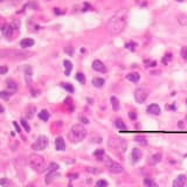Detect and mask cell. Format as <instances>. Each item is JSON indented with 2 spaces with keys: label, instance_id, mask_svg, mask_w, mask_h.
Segmentation results:
<instances>
[{
  "label": "cell",
  "instance_id": "cell-1",
  "mask_svg": "<svg viewBox=\"0 0 187 187\" xmlns=\"http://www.w3.org/2000/svg\"><path fill=\"white\" fill-rule=\"evenodd\" d=\"M125 26H126V11L121 10L108 22V31L113 35H117L124 31Z\"/></svg>",
  "mask_w": 187,
  "mask_h": 187
},
{
  "label": "cell",
  "instance_id": "cell-9",
  "mask_svg": "<svg viewBox=\"0 0 187 187\" xmlns=\"http://www.w3.org/2000/svg\"><path fill=\"white\" fill-rule=\"evenodd\" d=\"M92 68H94V70L99 71V73H107V67L104 66V63L99 60H95L92 62Z\"/></svg>",
  "mask_w": 187,
  "mask_h": 187
},
{
  "label": "cell",
  "instance_id": "cell-40",
  "mask_svg": "<svg viewBox=\"0 0 187 187\" xmlns=\"http://www.w3.org/2000/svg\"><path fill=\"white\" fill-rule=\"evenodd\" d=\"M8 71V68L6 66H1L0 67V75H4V74H6Z\"/></svg>",
  "mask_w": 187,
  "mask_h": 187
},
{
  "label": "cell",
  "instance_id": "cell-49",
  "mask_svg": "<svg viewBox=\"0 0 187 187\" xmlns=\"http://www.w3.org/2000/svg\"><path fill=\"white\" fill-rule=\"evenodd\" d=\"M54 12H55V14H62L63 13V11H60V8H55Z\"/></svg>",
  "mask_w": 187,
  "mask_h": 187
},
{
  "label": "cell",
  "instance_id": "cell-16",
  "mask_svg": "<svg viewBox=\"0 0 187 187\" xmlns=\"http://www.w3.org/2000/svg\"><path fill=\"white\" fill-rule=\"evenodd\" d=\"M147 112L151 115H154V116H158L160 113V108L158 104H151L147 107Z\"/></svg>",
  "mask_w": 187,
  "mask_h": 187
},
{
  "label": "cell",
  "instance_id": "cell-21",
  "mask_svg": "<svg viewBox=\"0 0 187 187\" xmlns=\"http://www.w3.org/2000/svg\"><path fill=\"white\" fill-rule=\"evenodd\" d=\"M63 65H65V74H66V76H69L70 73H71V69H73V65H71V62L68 61V60H65V61H63Z\"/></svg>",
  "mask_w": 187,
  "mask_h": 187
},
{
  "label": "cell",
  "instance_id": "cell-2",
  "mask_svg": "<svg viewBox=\"0 0 187 187\" xmlns=\"http://www.w3.org/2000/svg\"><path fill=\"white\" fill-rule=\"evenodd\" d=\"M108 146L116 155L123 157L124 153H125V151H126L128 144H126V142L123 138H119V137L112 134V136H110V138L108 140Z\"/></svg>",
  "mask_w": 187,
  "mask_h": 187
},
{
  "label": "cell",
  "instance_id": "cell-3",
  "mask_svg": "<svg viewBox=\"0 0 187 187\" xmlns=\"http://www.w3.org/2000/svg\"><path fill=\"white\" fill-rule=\"evenodd\" d=\"M33 55L32 52L19 50V49H0V59H11V60H25Z\"/></svg>",
  "mask_w": 187,
  "mask_h": 187
},
{
  "label": "cell",
  "instance_id": "cell-12",
  "mask_svg": "<svg viewBox=\"0 0 187 187\" xmlns=\"http://www.w3.org/2000/svg\"><path fill=\"white\" fill-rule=\"evenodd\" d=\"M6 87H7V91H8L10 94H12V95L18 90V84H17L13 80H11V78L6 81Z\"/></svg>",
  "mask_w": 187,
  "mask_h": 187
},
{
  "label": "cell",
  "instance_id": "cell-7",
  "mask_svg": "<svg viewBox=\"0 0 187 187\" xmlns=\"http://www.w3.org/2000/svg\"><path fill=\"white\" fill-rule=\"evenodd\" d=\"M47 146H48V138L46 136H40L32 145V149L34 151H44Z\"/></svg>",
  "mask_w": 187,
  "mask_h": 187
},
{
  "label": "cell",
  "instance_id": "cell-25",
  "mask_svg": "<svg viewBox=\"0 0 187 187\" xmlns=\"http://www.w3.org/2000/svg\"><path fill=\"white\" fill-rule=\"evenodd\" d=\"M111 101V105H112V109L115 111H118L119 110V102H118V99L116 98L115 96H112L110 98Z\"/></svg>",
  "mask_w": 187,
  "mask_h": 187
},
{
  "label": "cell",
  "instance_id": "cell-36",
  "mask_svg": "<svg viewBox=\"0 0 187 187\" xmlns=\"http://www.w3.org/2000/svg\"><path fill=\"white\" fill-rule=\"evenodd\" d=\"M0 185L2 187H8L10 186V180L6 178H2V179H0Z\"/></svg>",
  "mask_w": 187,
  "mask_h": 187
},
{
  "label": "cell",
  "instance_id": "cell-35",
  "mask_svg": "<svg viewBox=\"0 0 187 187\" xmlns=\"http://www.w3.org/2000/svg\"><path fill=\"white\" fill-rule=\"evenodd\" d=\"M96 187H108V181L101 179V180H98V181L96 182Z\"/></svg>",
  "mask_w": 187,
  "mask_h": 187
},
{
  "label": "cell",
  "instance_id": "cell-11",
  "mask_svg": "<svg viewBox=\"0 0 187 187\" xmlns=\"http://www.w3.org/2000/svg\"><path fill=\"white\" fill-rule=\"evenodd\" d=\"M25 80L27 82V84H31L32 83V77H33V70H32V67L31 66H26L25 67Z\"/></svg>",
  "mask_w": 187,
  "mask_h": 187
},
{
  "label": "cell",
  "instance_id": "cell-27",
  "mask_svg": "<svg viewBox=\"0 0 187 187\" xmlns=\"http://www.w3.org/2000/svg\"><path fill=\"white\" fill-rule=\"evenodd\" d=\"M144 185L145 187H159L157 182H154L152 179H149V178L144 179Z\"/></svg>",
  "mask_w": 187,
  "mask_h": 187
},
{
  "label": "cell",
  "instance_id": "cell-22",
  "mask_svg": "<svg viewBox=\"0 0 187 187\" xmlns=\"http://www.w3.org/2000/svg\"><path fill=\"white\" fill-rule=\"evenodd\" d=\"M33 44H34V40L33 39H29V38L23 39V40H21V42H20V46H21L22 48H28V47H32Z\"/></svg>",
  "mask_w": 187,
  "mask_h": 187
},
{
  "label": "cell",
  "instance_id": "cell-26",
  "mask_svg": "<svg viewBox=\"0 0 187 187\" xmlns=\"http://www.w3.org/2000/svg\"><path fill=\"white\" fill-rule=\"evenodd\" d=\"M57 176H59V174H57L56 172H49V173L47 174V176H46V184H50Z\"/></svg>",
  "mask_w": 187,
  "mask_h": 187
},
{
  "label": "cell",
  "instance_id": "cell-44",
  "mask_svg": "<svg viewBox=\"0 0 187 187\" xmlns=\"http://www.w3.org/2000/svg\"><path fill=\"white\" fill-rule=\"evenodd\" d=\"M65 50H66L69 55H73V53H74V49H73V47H70V46L66 47V49H65Z\"/></svg>",
  "mask_w": 187,
  "mask_h": 187
},
{
  "label": "cell",
  "instance_id": "cell-46",
  "mask_svg": "<svg viewBox=\"0 0 187 187\" xmlns=\"http://www.w3.org/2000/svg\"><path fill=\"white\" fill-rule=\"evenodd\" d=\"M80 121L82 122V123H84V124H88L89 123V119L86 118V117H80Z\"/></svg>",
  "mask_w": 187,
  "mask_h": 187
},
{
  "label": "cell",
  "instance_id": "cell-18",
  "mask_svg": "<svg viewBox=\"0 0 187 187\" xmlns=\"http://www.w3.org/2000/svg\"><path fill=\"white\" fill-rule=\"evenodd\" d=\"M14 29H13V27H12L11 25H6V27L2 29V34L6 36V38H8V39H11L12 36H13V34H14Z\"/></svg>",
  "mask_w": 187,
  "mask_h": 187
},
{
  "label": "cell",
  "instance_id": "cell-54",
  "mask_svg": "<svg viewBox=\"0 0 187 187\" xmlns=\"http://www.w3.org/2000/svg\"><path fill=\"white\" fill-rule=\"evenodd\" d=\"M46 1H52V0H46Z\"/></svg>",
  "mask_w": 187,
  "mask_h": 187
},
{
  "label": "cell",
  "instance_id": "cell-37",
  "mask_svg": "<svg viewBox=\"0 0 187 187\" xmlns=\"http://www.w3.org/2000/svg\"><path fill=\"white\" fill-rule=\"evenodd\" d=\"M21 125L23 126V129H25V130H26L27 132L31 131V126L28 125V123L26 122V119H21Z\"/></svg>",
  "mask_w": 187,
  "mask_h": 187
},
{
  "label": "cell",
  "instance_id": "cell-42",
  "mask_svg": "<svg viewBox=\"0 0 187 187\" xmlns=\"http://www.w3.org/2000/svg\"><path fill=\"white\" fill-rule=\"evenodd\" d=\"M87 171L91 172V173H99L101 172V170H96V167H89V168H87Z\"/></svg>",
  "mask_w": 187,
  "mask_h": 187
},
{
  "label": "cell",
  "instance_id": "cell-19",
  "mask_svg": "<svg viewBox=\"0 0 187 187\" xmlns=\"http://www.w3.org/2000/svg\"><path fill=\"white\" fill-rule=\"evenodd\" d=\"M142 155H143V153H142V151L139 149H133L132 150V159H133L134 163L139 161L142 159Z\"/></svg>",
  "mask_w": 187,
  "mask_h": 187
},
{
  "label": "cell",
  "instance_id": "cell-28",
  "mask_svg": "<svg viewBox=\"0 0 187 187\" xmlns=\"http://www.w3.org/2000/svg\"><path fill=\"white\" fill-rule=\"evenodd\" d=\"M136 142L139 143L140 145H143V146H145V145L147 144V140H146V138H145L144 136H137V137H136Z\"/></svg>",
  "mask_w": 187,
  "mask_h": 187
},
{
  "label": "cell",
  "instance_id": "cell-17",
  "mask_svg": "<svg viewBox=\"0 0 187 187\" xmlns=\"http://www.w3.org/2000/svg\"><path fill=\"white\" fill-rule=\"evenodd\" d=\"M115 124H116V128H117L121 132H128V128H126L125 123L123 122L122 118H117L116 122H115Z\"/></svg>",
  "mask_w": 187,
  "mask_h": 187
},
{
  "label": "cell",
  "instance_id": "cell-31",
  "mask_svg": "<svg viewBox=\"0 0 187 187\" xmlns=\"http://www.w3.org/2000/svg\"><path fill=\"white\" fill-rule=\"evenodd\" d=\"M76 80L81 83V84H84L86 83V77L82 73H77L76 74Z\"/></svg>",
  "mask_w": 187,
  "mask_h": 187
},
{
  "label": "cell",
  "instance_id": "cell-4",
  "mask_svg": "<svg viewBox=\"0 0 187 187\" xmlns=\"http://www.w3.org/2000/svg\"><path fill=\"white\" fill-rule=\"evenodd\" d=\"M28 164L38 173H42V172H44L48 168L47 165H46L44 158L38 153H33L28 157Z\"/></svg>",
  "mask_w": 187,
  "mask_h": 187
},
{
  "label": "cell",
  "instance_id": "cell-39",
  "mask_svg": "<svg viewBox=\"0 0 187 187\" xmlns=\"http://www.w3.org/2000/svg\"><path fill=\"white\" fill-rule=\"evenodd\" d=\"M181 56H182V59L187 61V47H182V49H181Z\"/></svg>",
  "mask_w": 187,
  "mask_h": 187
},
{
  "label": "cell",
  "instance_id": "cell-45",
  "mask_svg": "<svg viewBox=\"0 0 187 187\" xmlns=\"http://www.w3.org/2000/svg\"><path fill=\"white\" fill-rule=\"evenodd\" d=\"M134 46H136V44H133V42H131V44H126V48H130L131 50H134Z\"/></svg>",
  "mask_w": 187,
  "mask_h": 187
},
{
  "label": "cell",
  "instance_id": "cell-23",
  "mask_svg": "<svg viewBox=\"0 0 187 187\" xmlns=\"http://www.w3.org/2000/svg\"><path fill=\"white\" fill-rule=\"evenodd\" d=\"M92 84L96 87V88H102L104 86V80L101 78V77H95L92 80Z\"/></svg>",
  "mask_w": 187,
  "mask_h": 187
},
{
  "label": "cell",
  "instance_id": "cell-6",
  "mask_svg": "<svg viewBox=\"0 0 187 187\" xmlns=\"http://www.w3.org/2000/svg\"><path fill=\"white\" fill-rule=\"evenodd\" d=\"M104 165L107 166V168L110 171L111 173H115V174H119L123 172V166L121 164H118L117 161L112 160L110 158H108L105 161H104Z\"/></svg>",
  "mask_w": 187,
  "mask_h": 187
},
{
  "label": "cell",
  "instance_id": "cell-41",
  "mask_svg": "<svg viewBox=\"0 0 187 187\" xmlns=\"http://www.w3.org/2000/svg\"><path fill=\"white\" fill-rule=\"evenodd\" d=\"M5 27H6V21H5V19H4V18H1V17H0V29L2 31Z\"/></svg>",
  "mask_w": 187,
  "mask_h": 187
},
{
  "label": "cell",
  "instance_id": "cell-8",
  "mask_svg": "<svg viewBox=\"0 0 187 187\" xmlns=\"http://www.w3.org/2000/svg\"><path fill=\"white\" fill-rule=\"evenodd\" d=\"M147 96H149V94H147L146 89H144V88H138L134 91V99H136L137 103H139V104L144 103V102L146 101V98H147Z\"/></svg>",
  "mask_w": 187,
  "mask_h": 187
},
{
  "label": "cell",
  "instance_id": "cell-29",
  "mask_svg": "<svg viewBox=\"0 0 187 187\" xmlns=\"http://www.w3.org/2000/svg\"><path fill=\"white\" fill-rule=\"evenodd\" d=\"M34 112H35V107H33V105L28 107V109H27V117H28L29 119L34 117Z\"/></svg>",
  "mask_w": 187,
  "mask_h": 187
},
{
  "label": "cell",
  "instance_id": "cell-30",
  "mask_svg": "<svg viewBox=\"0 0 187 187\" xmlns=\"http://www.w3.org/2000/svg\"><path fill=\"white\" fill-rule=\"evenodd\" d=\"M59 167H60V166L57 165L56 163H50L47 170H48V172H56V171L59 170Z\"/></svg>",
  "mask_w": 187,
  "mask_h": 187
},
{
  "label": "cell",
  "instance_id": "cell-32",
  "mask_svg": "<svg viewBox=\"0 0 187 187\" xmlns=\"http://www.w3.org/2000/svg\"><path fill=\"white\" fill-rule=\"evenodd\" d=\"M11 96H12V94H10L8 91H0V97H1L2 99H5V101L10 99Z\"/></svg>",
  "mask_w": 187,
  "mask_h": 187
},
{
  "label": "cell",
  "instance_id": "cell-52",
  "mask_svg": "<svg viewBox=\"0 0 187 187\" xmlns=\"http://www.w3.org/2000/svg\"><path fill=\"white\" fill-rule=\"evenodd\" d=\"M4 111H5V109H4V107H2V105H0V113H2Z\"/></svg>",
  "mask_w": 187,
  "mask_h": 187
},
{
  "label": "cell",
  "instance_id": "cell-33",
  "mask_svg": "<svg viewBox=\"0 0 187 187\" xmlns=\"http://www.w3.org/2000/svg\"><path fill=\"white\" fill-rule=\"evenodd\" d=\"M61 86H62V88L66 89L67 91H69V92H74V87H73L70 83H62Z\"/></svg>",
  "mask_w": 187,
  "mask_h": 187
},
{
  "label": "cell",
  "instance_id": "cell-5",
  "mask_svg": "<svg viewBox=\"0 0 187 187\" xmlns=\"http://www.w3.org/2000/svg\"><path fill=\"white\" fill-rule=\"evenodd\" d=\"M87 136V130L83 125L81 124H75L71 126V130H70V133H69V137L71 139L73 143H80L82 142Z\"/></svg>",
  "mask_w": 187,
  "mask_h": 187
},
{
  "label": "cell",
  "instance_id": "cell-20",
  "mask_svg": "<svg viewBox=\"0 0 187 187\" xmlns=\"http://www.w3.org/2000/svg\"><path fill=\"white\" fill-rule=\"evenodd\" d=\"M126 78H128L129 81L133 82V83H137V82H139L140 76H139L138 73H131V74H128V75H126Z\"/></svg>",
  "mask_w": 187,
  "mask_h": 187
},
{
  "label": "cell",
  "instance_id": "cell-34",
  "mask_svg": "<svg viewBox=\"0 0 187 187\" xmlns=\"http://www.w3.org/2000/svg\"><path fill=\"white\" fill-rule=\"evenodd\" d=\"M10 25L13 27L14 31H19V28H20V21H19V20H13Z\"/></svg>",
  "mask_w": 187,
  "mask_h": 187
},
{
  "label": "cell",
  "instance_id": "cell-14",
  "mask_svg": "<svg viewBox=\"0 0 187 187\" xmlns=\"http://www.w3.org/2000/svg\"><path fill=\"white\" fill-rule=\"evenodd\" d=\"M55 147L57 151H65L66 150V143L62 137H57L55 139Z\"/></svg>",
  "mask_w": 187,
  "mask_h": 187
},
{
  "label": "cell",
  "instance_id": "cell-50",
  "mask_svg": "<svg viewBox=\"0 0 187 187\" xmlns=\"http://www.w3.org/2000/svg\"><path fill=\"white\" fill-rule=\"evenodd\" d=\"M20 1H21V0H12V4H14V5H18Z\"/></svg>",
  "mask_w": 187,
  "mask_h": 187
},
{
  "label": "cell",
  "instance_id": "cell-10",
  "mask_svg": "<svg viewBox=\"0 0 187 187\" xmlns=\"http://www.w3.org/2000/svg\"><path fill=\"white\" fill-rule=\"evenodd\" d=\"M186 180H187L186 176H184V174L178 176L176 178V180L173 181V187H184L185 184H186Z\"/></svg>",
  "mask_w": 187,
  "mask_h": 187
},
{
  "label": "cell",
  "instance_id": "cell-51",
  "mask_svg": "<svg viewBox=\"0 0 187 187\" xmlns=\"http://www.w3.org/2000/svg\"><path fill=\"white\" fill-rule=\"evenodd\" d=\"M69 176H70V179H76V178H77V174H70Z\"/></svg>",
  "mask_w": 187,
  "mask_h": 187
},
{
  "label": "cell",
  "instance_id": "cell-38",
  "mask_svg": "<svg viewBox=\"0 0 187 187\" xmlns=\"http://www.w3.org/2000/svg\"><path fill=\"white\" fill-rule=\"evenodd\" d=\"M170 60H172V54H166L165 57L163 59V63H164V65H167Z\"/></svg>",
  "mask_w": 187,
  "mask_h": 187
},
{
  "label": "cell",
  "instance_id": "cell-47",
  "mask_svg": "<svg viewBox=\"0 0 187 187\" xmlns=\"http://www.w3.org/2000/svg\"><path fill=\"white\" fill-rule=\"evenodd\" d=\"M89 10H91V6L86 2V4H84V10H83V11H89Z\"/></svg>",
  "mask_w": 187,
  "mask_h": 187
},
{
  "label": "cell",
  "instance_id": "cell-53",
  "mask_svg": "<svg viewBox=\"0 0 187 187\" xmlns=\"http://www.w3.org/2000/svg\"><path fill=\"white\" fill-rule=\"evenodd\" d=\"M176 1H178V2H181V1H184V0H176Z\"/></svg>",
  "mask_w": 187,
  "mask_h": 187
},
{
  "label": "cell",
  "instance_id": "cell-24",
  "mask_svg": "<svg viewBox=\"0 0 187 187\" xmlns=\"http://www.w3.org/2000/svg\"><path fill=\"white\" fill-rule=\"evenodd\" d=\"M49 117H50V115H49V112L47 110H42L41 112H39V118H40L41 121L47 122L49 119Z\"/></svg>",
  "mask_w": 187,
  "mask_h": 187
},
{
  "label": "cell",
  "instance_id": "cell-13",
  "mask_svg": "<svg viewBox=\"0 0 187 187\" xmlns=\"http://www.w3.org/2000/svg\"><path fill=\"white\" fill-rule=\"evenodd\" d=\"M94 157L96 158V160H98V161H103V163L108 159L107 154L104 153V150H102V149H99V150H97V151H95V152H94Z\"/></svg>",
  "mask_w": 187,
  "mask_h": 187
},
{
  "label": "cell",
  "instance_id": "cell-15",
  "mask_svg": "<svg viewBox=\"0 0 187 187\" xmlns=\"http://www.w3.org/2000/svg\"><path fill=\"white\" fill-rule=\"evenodd\" d=\"M161 160V153H155L153 155H151L150 158H149V160H147V163L150 164V165H155V164H158L159 161Z\"/></svg>",
  "mask_w": 187,
  "mask_h": 187
},
{
  "label": "cell",
  "instance_id": "cell-55",
  "mask_svg": "<svg viewBox=\"0 0 187 187\" xmlns=\"http://www.w3.org/2000/svg\"><path fill=\"white\" fill-rule=\"evenodd\" d=\"M186 103H187V99H186Z\"/></svg>",
  "mask_w": 187,
  "mask_h": 187
},
{
  "label": "cell",
  "instance_id": "cell-48",
  "mask_svg": "<svg viewBox=\"0 0 187 187\" xmlns=\"http://www.w3.org/2000/svg\"><path fill=\"white\" fill-rule=\"evenodd\" d=\"M13 124H14V126H15V129H17V131H18V132H21V131H20V128H19V125L17 124V122H14Z\"/></svg>",
  "mask_w": 187,
  "mask_h": 187
},
{
  "label": "cell",
  "instance_id": "cell-43",
  "mask_svg": "<svg viewBox=\"0 0 187 187\" xmlns=\"http://www.w3.org/2000/svg\"><path fill=\"white\" fill-rule=\"evenodd\" d=\"M129 116H130V118H131L132 121L137 119V113H136L134 111H130V112H129Z\"/></svg>",
  "mask_w": 187,
  "mask_h": 187
}]
</instances>
